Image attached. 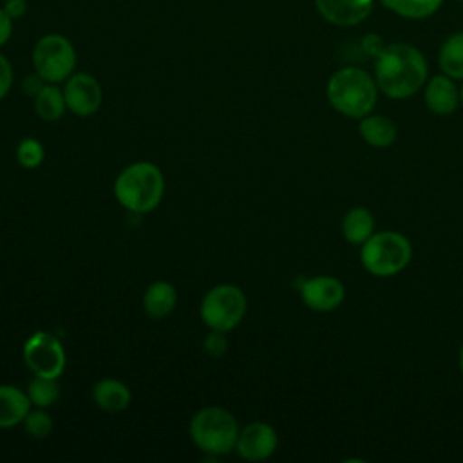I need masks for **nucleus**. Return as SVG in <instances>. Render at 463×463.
Returning <instances> with one entry per match:
<instances>
[{"mask_svg": "<svg viewBox=\"0 0 463 463\" xmlns=\"http://www.w3.org/2000/svg\"><path fill=\"white\" fill-rule=\"evenodd\" d=\"M373 76L383 96L407 99L423 89L429 80V63L418 47L396 42L383 45L374 56Z\"/></svg>", "mask_w": 463, "mask_h": 463, "instance_id": "1", "label": "nucleus"}, {"mask_svg": "<svg viewBox=\"0 0 463 463\" xmlns=\"http://www.w3.org/2000/svg\"><path fill=\"white\" fill-rule=\"evenodd\" d=\"M378 94L380 90L374 76L353 65L335 71L326 83V99L329 107L340 116L356 121L374 112Z\"/></svg>", "mask_w": 463, "mask_h": 463, "instance_id": "2", "label": "nucleus"}, {"mask_svg": "<svg viewBox=\"0 0 463 463\" xmlns=\"http://www.w3.org/2000/svg\"><path fill=\"white\" fill-rule=\"evenodd\" d=\"M165 195V175L150 161H136L125 166L114 181V197L130 213L154 212Z\"/></svg>", "mask_w": 463, "mask_h": 463, "instance_id": "3", "label": "nucleus"}, {"mask_svg": "<svg viewBox=\"0 0 463 463\" xmlns=\"http://www.w3.org/2000/svg\"><path fill=\"white\" fill-rule=\"evenodd\" d=\"M239 430L233 412L219 405L199 409L188 425L192 443L208 456H224L235 450Z\"/></svg>", "mask_w": 463, "mask_h": 463, "instance_id": "4", "label": "nucleus"}, {"mask_svg": "<svg viewBox=\"0 0 463 463\" xmlns=\"http://www.w3.org/2000/svg\"><path fill=\"white\" fill-rule=\"evenodd\" d=\"M412 260V244L409 237L396 230H376L360 246L362 268L378 279H389L402 273Z\"/></svg>", "mask_w": 463, "mask_h": 463, "instance_id": "5", "label": "nucleus"}, {"mask_svg": "<svg viewBox=\"0 0 463 463\" xmlns=\"http://www.w3.org/2000/svg\"><path fill=\"white\" fill-rule=\"evenodd\" d=\"M248 311V298L235 284L210 288L199 306V315L208 329L228 333L235 329Z\"/></svg>", "mask_w": 463, "mask_h": 463, "instance_id": "6", "label": "nucleus"}, {"mask_svg": "<svg viewBox=\"0 0 463 463\" xmlns=\"http://www.w3.org/2000/svg\"><path fill=\"white\" fill-rule=\"evenodd\" d=\"M33 67L47 83H63L72 72H76L78 54L74 43L60 34L47 33L40 36L33 47Z\"/></svg>", "mask_w": 463, "mask_h": 463, "instance_id": "7", "label": "nucleus"}, {"mask_svg": "<svg viewBox=\"0 0 463 463\" xmlns=\"http://www.w3.org/2000/svg\"><path fill=\"white\" fill-rule=\"evenodd\" d=\"M22 356L34 376L60 378L67 365L63 344L49 331H34L24 342Z\"/></svg>", "mask_w": 463, "mask_h": 463, "instance_id": "8", "label": "nucleus"}, {"mask_svg": "<svg viewBox=\"0 0 463 463\" xmlns=\"http://www.w3.org/2000/svg\"><path fill=\"white\" fill-rule=\"evenodd\" d=\"M302 304L315 313H331L345 300V286L333 275H315L298 286Z\"/></svg>", "mask_w": 463, "mask_h": 463, "instance_id": "9", "label": "nucleus"}, {"mask_svg": "<svg viewBox=\"0 0 463 463\" xmlns=\"http://www.w3.org/2000/svg\"><path fill=\"white\" fill-rule=\"evenodd\" d=\"M63 96L67 110L78 118L94 116L103 103L99 81L89 72H72L63 81Z\"/></svg>", "mask_w": 463, "mask_h": 463, "instance_id": "10", "label": "nucleus"}, {"mask_svg": "<svg viewBox=\"0 0 463 463\" xmlns=\"http://www.w3.org/2000/svg\"><path fill=\"white\" fill-rule=\"evenodd\" d=\"M279 447V434L266 421H251L239 430L235 452L246 461H266Z\"/></svg>", "mask_w": 463, "mask_h": 463, "instance_id": "11", "label": "nucleus"}, {"mask_svg": "<svg viewBox=\"0 0 463 463\" xmlns=\"http://www.w3.org/2000/svg\"><path fill=\"white\" fill-rule=\"evenodd\" d=\"M423 101L436 116H450L459 107V87L447 74H436L423 85Z\"/></svg>", "mask_w": 463, "mask_h": 463, "instance_id": "12", "label": "nucleus"}, {"mask_svg": "<svg viewBox=\"0 0 463 463\" xmlns=\"http://www.w3.org/2000/svg\"><path fill=\"white\" fill-rule=\"evenodd\" d=\"M374 0H315L320 16L338 27H353L364 22Z\"/></svg>", "mask_w": 463, "mask_h": 463, "instance_id": "13", "label": "nucleus"}, {"mask_svg": "<svg viewBox=\"0 0 463 463\" xmlns=\"http://www.w3.org/2000/svg\"><path fill=\"white\" fill-rule=\"evenodd\" d=\"M358 134L371 148H389L398 137V125L385 114L371 112L358 119Z\"/></svg>", "mask_w": 463, "mask_h": 463, "instance_id": "14", "label": "nucleus"}, {"mask_svg": "<svg viewBox=\"0 0 463 463\" xmlns=\"http://www.w3.org/2000/svg\"><path fill=\"white\" fill-rule=\"evenodd\" d=\"M31 407L33 405L25 391L11 383H0V429L22 425Z\"/></svg>", "mask_w": 463, "mask_h": 463, "instance_id": "15", "label": "nucleus"}, {"mask_svg": "<svg viewBox=\"0 0 463 463\" xmlns=\"http://www.w3.org/2000/svg\"><path fill=\"white\" fill-rule=\"evenodd\" d=\"M92 400L105 412H121L128 409L132 392L127 383L118 378H101L92 387Z\"/></svg>", "mask_w": 463, "mask_h": 463, "instance_id": "16", "label": "nucleus"}, {"mask_svg": "<svg viewBox=\"0 0 463 463\" xmlns=\"http://www.w3.org/2000/svg\"><path fill=\"white\" fill-rule=\"evenodd\" d=\"M376 232L374 213L365 206L349 208L340 221V233L344 241L354 246H362Z\"/></svg>", "mask_w": 463, "mask_h": 463, "instance_id": "17", "label": "nucleus"}, {"mask_svg": "<svg viewBox=\"0 0 463 463\" xmlns=\"http://www.w3.org/2000/svg\"><path fill=\"white\" fill-rule=\"evenodd\" d=\"M177 306V289L166 280H156L148 284L143 293V311L148 318H166Z\"/></svg>", "mask_w": 463, "mask_h": 463, "instance_id": "18", "label": "nucleus"}, {"mask_svg": "<svg viewBox=\"0 0 463 463\" xmlns=\"http://www.w3.org/2000/svg\"><path fill=\"white\" fill-rule=\"evenodd\" d=\"M33 109L42 121H60L67 112L63 89L58 87V83H45V87L33 98Z\"/></svg>", "mask_w": 463, "mask_h": 463, "instance_id": "19", "label": "nucleus"}, {"mask_svg": "<svg viewBox=\"0 0 463 463\" xmlns=\"http://www.w3.org/2000/svg\"><path fill=\"white\" fill-rule=\"evenodd\" d=\"M438 65L443 74L463 81V31L450 34L439 47Z\"/></svg>", "mask_w": 463, "mask_h": 463, "instance_id": "20", "label": "nucleus"}, {"mask_svg": "<svg viewBox=\"0 0 463 463\" xmlns=\"http://www.w3.org/2000/svg\"><path fill=\"white\" fill-rule=\"evenodd\" d=\"M443 0H380L383 7L396 13L402 18L423 20L432 16Z\"/></svg>", "mask_w": 463, "mask_h": 463, "instance_id": "21", "label": "nucleus"}, {"mask_svg": "<svg viewBox=\"0 0 463 463\" xmlns=\"http://www.w3.org/2000/svg\"><path fill=\"white\" fill-rule=\"evenodd\" d=\"M31 405L49 409L52 407L60 398V383L58 378H47V376H33L25 389Z\"/></svg>", "mask_w": 463, "mask_h": 463, "instance_id": "22", "label": "nucleus"}, {"mask_svg": "<svg viewBox=\"0 0 463 463\" xmlns=\"http://www.w3.org/2000/svg\"><path fill=\"white\" fill-rule=\"evenodd\" d=\"M24 430L29 438L33 439H43L51 434L52 430V418L47 412V409L42 407H31V411L25 414L24 421Z\"/></svg>", "mask_w": 463, "mask_h": 463, "instance_id": "23", "label": "nucleus"}, {"mask_svg": "<svg viewBox=\"0 0 463 463\" xmlns=\"http://www.w3.org/2000/svg\"><path fill=\"white\" fill-rule=\"evenodd\" d=\"M16 163L27 170L38 168L45 159V148L36 137H24L16 146Z\"/></svg>", "mask_w": 463, "mask_h": 463, "instance_id": "24", "label": "nucleus"}, {"mask_svg": "<svg viewBox=\"0 0 463 463\" xmlns=\"http://www.w3.org/2000/svg\"><path fill=\"white\" fill-rule=\"evenodd\" d=\"M203 349L212 358H221L228 351V338L226 333L210 329V333L203 340Z\"/></svg>", "mask_w": 463, "mask_h": 463, "instance_id": "25", "label": "nucleus"}, {"mask_svg": "<svg viewBox=\"0 0 463 463\" xmlns=\"http://www.w3.org/2000/svg\"><path fill=\"white\" fill-rule=\"evenodd\" d=\"M14 81V72L11 61L0 52V101L9 94Z\"/></svg>", "mask_w": 463, "mask_h": 463, "instance_id": "26", "label": "nucleus"}, {"mask_svg": "<svg viewBox=\"0 0 463 463\" xmlns=\"http://www.w3.org/2000/svg\"><path fill=\"white\" fill-rule=\"evenodd\" d=\"M45 80L34 71V72H31V74H27L25 78H24V81H22V89H24V92L27 94V96H31V98H34L43 87H45Z\"/></svg>", "mask_w": 463, "mask_h": 463, "instance_id": "27", "label": "nucleus"}, {"mask_svg": "<svg viewBox=\"0 0 463 463\" xmlns=\"http://www.w3.org/2000/svg\"><path fill=\"white\" fill-rule=\"evenodd\" d=\"M2 7L13 20H18L27 13V0H5Z\"/></svg>", "mask_w": 463, "mask_h": 463, "instance_id": "28", "label": "nucleus"}, {"mask_svg": "<svg viewBox=\"0 0 463 463\" xmlns=\"http://www.w3.org/2000/svg\"><path fill=\"white\" fill-rule=\"evenodd\" d=\"M13 18L4 11V7H0V47L5 45L11 40L13 34Z\"/></svg>", "mask_w": 463, "mask_h": 463, "instance_id": "29", "label": "nucleus"}, {"mask_svg": "<svg viewBox=\"0 0 463 463\" xmlns=\"http://www.w3.org/2000/svg\"><path fill=\"white\" fill-rule=\"evenodd\" d=\"M458 369H459V373L463 376V342H461V345L458 349Z\"/></svg>", "mask_w": 463, "mask_h": 463, "instance_id": "30", "label": "nucleus"}, {"mask_svg": "<svg viewBox=\"0 0 463 463\" xmlns=\"http://www.w3.org/2000/svg\"><path fill=\"white\" fill-rule=\"evenodd\" d=\"M459 105L463 107V85L459 87Z\"/></svg>", "mask_w": 463, "mask_h": 463, "instance_id": "31", "label": "nucleus"}, {"mask_svg": "<svg viewBox=\"0 0 463 463\" xmlns=\"http://www.w3.org/2000/svg\"><path fill=\"white\" fill-rule=\"evenodd\" d=\"M461 2H463V0H461Z\"/></svg>", "mask_w": 463, "mask_h": 463, "instance_id": "32", "label": "nucleus"}]
</instances>
